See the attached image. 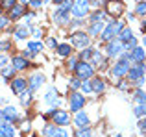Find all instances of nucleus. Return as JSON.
I'll return each instance as SVG.
<instances>
[{"mask_svg":"<svg viewBox=\"0 0 146 137\" xmlns=\"http://www.w3.org/2000/svg\"><path fill=\"white\" fill-rule=\"evenodd\" d=\"M72 2H74V0H70V2H67V4H61V6H57L56 9H54L52 21H54L56 26H68V24H70Z\"/></svg>","mask_w":146,"mask_h":137,"instance_id":"1","label":"nucleus"},{"mask_svg":"<svg viewBox=\"0 0 146 137\" xmlns=\"http://www.w3.org/2000/svg\"><path fill=\"white\" fill-rule=\"evenodd\" d=\"M126 26L124 21H120V19H111L109 22L106 24V28H104V32L100 33V41H104V43H107V41L115 39V37L120 33V30Z\"/></svg>","mask_w":146,"mask_h":137,"instance_id":"2","label":"nucleus"},{"mask_svg":"<svg viewBox=\"0 0 146 137\" xmlns=\"http://www.w3.org/2000/svg\"><path fill=\"white\" fill-rule=\"evenodd\" d=\"M104 9H106L107 17L111 19H120L126 13V4L122 0H106L104 4Z\"/></svg>","mask_w":146,"mask_h":137,"instance_id":"3","label":"nucleus"},{"mask_svg":"<svg viewBox=\"0 0 146 137\" xmlns=\"http://www.w3.org/2000/svg\"><path fill=\"white\" fill-rule=\"evenodd\" d=\"M44 119H52V122L56 126H63V128L70 124V115H68V111H63V109H50L44 115Z\"/></svg>","mask_w":146,"mask_h":137,"instance_id":"4","label":"nucleus"},{"mask_svg":"<svg viewBox=\"0 0 146 137\" xmlns=\"http://www.w3.org/2000/svg\"><path fill=\"white\" fill-rule=\"evenodd\" d=\"M70 45L76 48H85V47H91V35L85 32V30H76V32L70 33Z\"/></svg>","mask_w":146,"mask_h":137,"instance_id":"5","label":"nucleus"},{"mask_svg":"<svg viewBox=\"0 0 146 137\" xmlns=\"http://www.w3.org/2000/svg\"><path fill=\"white\" fill-rule=\"evenodd\" d=\"M144 72H146V65H144V63H131V67H129L128 74H126V78H128L129 85H135L137 80L144 78Z\"/></svg>","mask_w":146,"mask_h":137,"instance_id":"6","label":"nucleus"},{"mask_svg":"<svg viewBox=\"0 0 146 137\" xmlns=\"http://www.w3.org/2000/svg\"><path fill=\"white\" fill-rule=\"evenodd\" d=\"M129 67H131V61H129V59L118 58V61L111 67V76H113V78H124V76L128 74Z\"/></svg>","mask_w":146,"mask_h":137,"instance_id":"7","label":"nucleus"},{"mask_svg":"<svg viewBox=\"0 0 146 137\" xmlns=\"http://www.w3.org/2000/svg\"><path fill=\"white\" fill-rule=\"evenodd\" d=\"M124 52V43H122L118 37L107 41L106 43V54L107 58H120V54Z\"/></svg>","mask_w":146,"mask_h":137,"instance_id":"8","label":"nucleus"},{"mask_svg":"<svg viewBox=\"0 0 146 137\" xmlns=\"http://www.w3.org/2000/svg\"><path fill=\"white\" fill-rule=\"evenodd\" d=\"M91 13V4L89 0H74L72 2V15L78 19H85Z\"/></svg>","mask_w":146,"mask_h":137,"instance_id":"9","label":"nucleus"},{"mask_svg":"<svg viewBox=\"0 0 146 137\" xmlns=\"http://www.w3.org/2000/svg\"><path fill=\"white\" fill-rule=\"evenodd\" d=\"M68 104H70V111L78 113L85 108V94L80 93V91H72L70 96H68Z\"/></svg>","mask_w":146,"mask_h":137,"instance_id":"10","label":"nucleus"},{"mask_svg":"<svg viewBox=\"0 0 146 137\" xmlns=\"http://www.w3.org/2000/svg\"><path fill=\"white\" fill-rule=\"evenodd\" d=\"M74 72H76V76L82 78V80H91L94 76V67L91 65L89 61H78Z\"/></svg>","mask_w":146,"mask_h":137,"instance_id":"11","label":"nucleus"},{"mask_svg":"<svg viewBox=\"0 0 146 137\" xmlns=\"http://www.w3.org/2000/svg\"><path fill=\"white\" fill-rule=\"evenodd\" d=\"M26 11H28V6L17 2L13 7H11V9H7V17H9L11 21H19V19H22L26 15Z\"/></svg>","mask_w":146,"mask_h":137,"instance_id":"12","label":"nucleus"},{"mask_svg":"<svg viewBox=\"0 0 146 137\" xmlns=\"http://www.w3.org/2000/svg\"><path fill=\"white\" fill-rule=\"evenodd\" d=\"M104 28H106V21H93L87 26V33H89L91 37H100V33L104 32Z\"/></svg>","mask_w":146,"mask_h":137,"instance_id":"13","label":"nucleus"},{"mask_svg":"<svg viewBox=\"0 0 146 137\" xmlns=\"http://www.w3.org/2000/svg\"><path fill=\"white\" fill-rule=\"evenodd\" d=\"M30 35H32V30H30L28 24H19V26H15V30H13V37H15V39L22 41V39H26V37H30Z\"/></svg>","mask_w":146,"mask_h":137,"instance_id":"14","label":"nucleus"},{"mask_svg":"<svg viewBox=\"0 0 146 137\" xmlns=\"http://www.w3.org/2000/svg\"><path fill=\"white\" fill-rule=\"evenodd\" d=\"M129 61L131 63H144L146 61V52H144V47H135L129 54Z\"/></svg>","mask_w":146,"mask_h":137,"instance_id":"15","label":"nucleus"},{"mask_svg":"<svg viewBox=\"0 0 146 137\" xmlns=\"http://www.w3.org/2000/svg\"><path fill=\"white\" fill-rule=\"evenodd\" d=\"M2 113H4V120L6 122H17L19 120V111H17V108H13V106H6V108L2 109Z\"/></svg>","mask_w":146,"mask_h":137,"instance_id":"16","label":"nucleus"},{"mask_svg":"<svg viewBox=\"0 0 146 137\" xmlns=\"http://www.w3.org/2000/svg\"><path fill=\"white\" fill-rule=\"evenodd\" d=\"M24 89H28V80L26 78H13L11 80V91H13L15 94L22 93Z\"/></svg>","mask_w":146,"mask_h":137,"instance_id":"17","label":"nucleus"},{"mask_svg":"<svg viewBox=\"0 0 146 137\" xmlns=\"http://www.w3.org/2000/svg\"><path fill=\"white\" fill-rule=\"evenodd\" d=\"M43 83H44V76H43V74H39V72H35V74H33L32 78L28 80V89L35 93V91L39 89Z\"/></svg>","mask_w":146,"mask_h":137,"instance_id":"18","label":"nucleus"},{"mask_svg":"<svg viewBox=\"0 0 146 137\" xmlns=\"http://www.w3.org/2000/svg\"><path fill=\"white\" fill-rule=\"evenodd\" d=\"M11 65L17 68V70H26V68L30 67V61L21 54V56H13V58H11Z\"/></svg>","mask_w":146,"mask_h":137,"instance_id":"19","label":"nucleus"},{"mask_svg":"<svg viewBox=\"0 0 146 137\" xmlns=\"http://www.w3.org/2000/svg\"><path fill=\"white\" fill-rule=\"evenodd\" d=\"M44 102L50 104L52 108H56V106L59 104V98H57V89H56V87H50V89L46 91V94H44Z\"/></svg>","mask_w":146,"mask_h":137,"instance_id":"20","label":"nucleus"},{"mask_svg":"<svg viewBox=\"0 0 146 137\" xmlns=\"http://www.w3.org/2000/svg\"><path fill=\"white\" fill-rule=\"evenodd\" d=\"M91 85H93V93H96V94H100V93H104L106 91V82H104L100 76H93L91 78Z\"/></svg>","mask_w":146,"mask_h":137,"instance_id":"21","label":"nucleus"},{"mask_svg":"<svg viewBox=\"0 0 146 137\" xmlns=\"http://www.w3.org/2000/svg\"><path fill=\"white\" fill-rule=\"evenodd\" d=\"M56 52H57V56H61V58H70L72 56V45H68V43H59L56 47Z\"/></svg>","mask_w":146,"mask_h":137,"instance_id":"22","label":"nucleus"},{"mask_svg":"<svg viewBox=\"0 0 146 137\" xmlns=\"http://www.w3.org/2000/svg\"><path fill=\"white\" fill-rule=\"evenodd\" d=\"M89 22H93V21H107V13H106V9H102V7H96V9H93L89 13Z\"/></svg>","mask_w":146,"mask_h":137,"instance_id":"23","label":"nucleus"},{"mask_svg":"<svg viewBox=\"0 0 146 137\" xmlns=\"http://www.w3.org/2000/svg\"><path fill=\"white\" fill-rule=\"evenodd\" d=\"M74 124L78 128H83V126H89V115L85 111H78L74 117Z\"/></svg>","mask_w":146,"mask_h":137,"instance_id":"24","label":"nucleus"},{"mask_svg":"<svg viewBox=\"0 0 146 137\" xmlns=\"http://www.w3.org/2000/svg\"><path fill=\"white\" fill-rule=\"evenodd\" d=\"M15 128L11 126V122H0V137H13Z\"/></svg>","mask_w":146,"mask_h":137,"instance_id":"25","label":"nucleus"},{"mask_svg":"<svg viewBox=\"0 0 146 137\" xmlns=\"http://www.w3.org/2000/svg\"><path fill=\"white\" fill-rule=\"evenodd\" d=\"M93 54H94V48L93 47H85V48H82V52L78 54V59L80 61H91Z\"/></svg>","mask_w":146,"mask_h":137,"instance_id":"26","label":"nucleus"},{"mask_svg":"<svg viewBox=\"0 0 146 137\" xmlns=\"http://www.w3.org/2000/svg\"><path fill=\"white\" fill-rule=\"evenodd\" d=\"M117 37L122 41V43H128L129 39H133V32H131V28H129V26H124V28L120 30V33H118Z\"/></svg>","mask_w":146,"mask_h":137,"instance_id":"27","label":"nucleus"},{"mask_svg":"<svg viewBox=\"0 0 146 137\" xmlns=\"http://www.w3.org/2000/svg\"><path fill=\"white\" fill-rule=\"evenodd\" d=\"M32 94H33V91H30V89H24L22 93H19V98H21L22 106H28L32 102Z\"/></svg>","mask_w":146,"mask_h":137,"instance_id":"28","label":"nucleus"},{"mask_svg":"<svg viewBox=\"0 0 146 137\" xmlns=\"http://www.w3.org/2000/svg\"><path fill=\"white\" fill-rule=\"evenodd\" d=\"M133 100H135L137 104H146V91H143L141 87H137L135 94H133Z\"/></svg>","mask_w":146,"mask_h":137,"instance_id":"29","label":"nucleus"},{"mask_svg":"<svg viewBox=\"0 0 146 137\" xmlns=\"http://www.w3.org/2000/svg\"><path fill=\"white\" fill-rule=\"evenodd\" d=\"M15 72H17V68H15L13 65H11V67H2V78L4 80H13Z\"/></svg>","mask_w":146,"mask_h":137,"instance_id":"30","label":"nucleus"},{"mask_svg":"<svg viewBox=\"0 0 146 137\" xmlns=\"http://www.w3.org/2000/svg\"><path fill=\"white\" fill-rule=\"evenodd\" d=\"M133 13H135L137 17H146V0H139V2H137Z\"/></svg>","mask_w":146,"mask_h":137,"instance_id":"31","label":"nucleus"},{"mask_svg":"<svg viewBox=\"0 0 146 137\" xmlns=\"http://www.w3.org/2000/svg\"><path fill=\"white\" fill-rule=\"evenodd\" d=\"M74 137H94V135H93L91 126H83V128H78V130H76Z\"/></svg>","mask_w":146,"mask_h":137,"instance_id":"32","label":"nucleus"},{"mask_svg":"<svg viewBox=\"0 0 146 137\" xmlns=\"http://www.w3.org/2000/svg\"><path fill=\"white\" fill-rule=\"evenodd\" d=\"M26 47H28V48H30L32 52H35V54H39V52H41V50L44 48V45L41 43V41H28V45H26Z\"/></svg>","mask_w":146,"mask_h":137,"instance_id":"33","label":"nucleus"},{"mask_svg":"<svg viewBox=\"0 0 146 137\" xmlns=\"http://www.w3.org/2000/svg\"><path fill=\"white\" fill-rule=\"evenodd\" d=\"M133 115H135L137 119H143V117H146V104H137L135 108H133Z\"/></svg>","mask_w":146,"mask_h":137,"instance_id":"34","label":"nucleus"},{"mask_svg":"<svg viewBox=\"0 0 146 137\" xmlns=\"http://www.w3.org/2000/svg\"><path fill=\"white\" fill-rule=\"evenodd\" d=\"M82 82H83V80L78 78V76H76V78H70V80H68V87H70L72 91H80V87H82Z\"/></svg>","mask_w":146,"mask_h":137,"instance_id":"35","label":"nucleus"},{"mask_svg":"<svg viewBox=\"0 0 146 137\" xmlns=\"http://www.w3.org/2000/svg\"><path fill=\"white\" fill-rule=\"evenodd\" d=\"M80 91H82L83 94L93 93V85H91V80H83V82H82V87H80Z\"/></svg>","mask_w":146,"mask_h":137,"instance_id":"36","label":"nucleus"},{"mask_svg":"<svg viewBox=\"0 0 146 137\" xmlns=\"http://www.w3.org/2000/svg\"><path fill=\"white\" fill-rule=\"evenodd\" d=\"M56 124H44L43 126V135L44 137H52L54 135V132H56Z\"/></svg>","mask_w":146,"mask_h":137,"instance_id":"37","label":"nucleus"},{"mask_svg":"<svg viewBox=\"0 0 146 137\" xmlns=\"http://www.w3.org/2000/svg\"><path fill=\"white\" fill-rule=\"evenodd\" d=\"M17 2L19 0H0V7H2L4 11H7V9H11Z\"/></svg>","mask_w":146,"mask_h":137,"instance_id":"38","label":"nucleus"},{"mask_svg":"<svg viewBox=\"0 0 146 137\" xmlns=\"http://www.w3.org/2000/svg\"><path fill=\"white\" fill-rule=\"evenodd\" d=\"M135 47H139V41H137V37H133V39L128 41V43H124V50H128V52H131Z\"/></svg>","mask_w":146,"mask_h":137,"instance_id":"39","label":"nucleus"},{"mask_svg":"<svg viewBox=\"0 0 146 137\" xmlns=\"http://www.w3.org/2000/svg\"><path fill=\"white\" fill-rule=\"evenodd\" d=\"M11 50V39H2L0 41V52H9Z\"/></svg>","mask_w":146,"mask_h":137,"instance_id":"40","label":"nucleus"},{"mask_svg":"<svg viewBox=\"0 0 146 137\" xmlns=\"http://www.w3.org/2000/svg\"><path fill=\"white\" fill-rule=\"evenodd\" d=\"M9 22H11V19L7 17V15H0V32L6 30L7 26H9Z\"/></svg>","mask_w":146,"mask_h":137,"instance_id":"41","label":"nucleus"},{"mask_svg":"<svg viewBox=\"0 0 146 137\" xmlns=\"http://www.w3.org/2000/svg\"><path fill=\"white\" fill-rule=\"evenodd\" d=\"M117 89H120V91H126V89H129V82H128V80H122V78H118V82H117Z\"/></svg>","mask_w":146,"mask_h":137,"instance_id":"42","label":"nucleus"},{"mask_svg":"<svg viewBox=\"0 0 146 137\" xmlns=\"http://www.w3.org/2000/svg\"><path fill=\"white\" fill-rule=\"evenodd\" d=\"M52 137H68V134H67V130H65L63 126H57L56 128V132H54V135Z\"/></svg>","mask_w":146,"mask_h":137,"instance_id":"43","label":"nucleus"},{"mask_svg":"<svg viewBox=\"0 0 146 137\" xmlns=\"http://www.w3.org/2000/svg\"><path fill=\"white\" fill-rule=\"evenodd\" d=\"M137 128H139V132H141L143 135H146V117L139 119V122H137Z\"/></svg>","mask_w":146,"mask_h":137,"instance_id":"44","label":"nucleus"},{"mask_svg":"<svg viewBox=\"0 0 146 137\" xmlns=\"http://www.w3.org/2000/svg\"><path fill=\"white\" fill-rule=\"evenodd\" d=\"M85 22H83V19H78V17H74V19H70V26L72 28H80V26H83Z\"/></svg>","mask_w":146,"mask_h":137,"instance_id":"45","label":"nucleus"},{"mask_svg":"<svg viewBox=\"0 0 146 137\" xmlns=\"http://www.w3.org/2000/svg\"><path fill=\"white\" fill-rule=\"evenodd\" d=\"M30 30H32V35L33 37H39V39L43 37V28H39V26H32Z\"/></svg>","mask_w":146,"mask_h":137,"instance_id":"46","label":"nucleus"},{"mask_svg":"<svg viewBox=\"0 0 146 137\" xmlns=\"http://www.w3.org/2000/svg\"><path fill=\"white\" fill-rule=\"evenodd\" d=\"M78 61H80L78 58H72V56H70V58H68V61H67V67L70 68V70H74L76 65H78Z\"/></svg>","mask_w":146,"mask_h":137,"instance_id":"47","label":"nucleus"},{"mask_svg":"<svg viewBox=\"0 0 146 137\" xmlns=\"http://www.w3.org/2000/svg\"><path fill=\"white\" fill-rule=\"evenodd\" d=\"M44 0H32V2L28 4V7H33V9H39V7H43Z\"/></svg>","mask_w":146,"mask_h":137,"instance_id":"48","label":"nucleus"},{"mask_svg":"<svg viewBox=\"0 0 146 137\" xmlns=\"http://www.w3.org/2000/svg\"><path fill=\"white\" fill-rule=\"evenodd\" d=\"M91 7L93 9H96V7H104V4H106V0H89Z\"/></svg>","mask_w":146,"mask_h":137,"instance_id":"49","label":"nucleus"},{"mask_svg":"<svg viewBox=\"0 0 146 137\" xmlns=\"http://www.w3.org/2000/svg\"><path fill=\"white\" fill-rule=\"evenodd\" d=\"M57 45H59V43H57L54 37H48V39H46V47H48V48H56Z\"/></svg>","mask_w":146,"mask_h":137,"instance_id":"50","label":"nucleus"},{"mask_svg":"<svg viewBox=\"0 0 146 137\" xmlns=\"http://www.w3.org/2000/svg\"><path fill=\"white\" fill-rule=\"evenodd\" d=\"M24 17H26V24H32V21L35 19V13H33V11H30V13L26 11V15H24Z\"/></svg>","mask_w":146,"mask_h":137,"instance_id":"51","label":"nucleus"},{"mask_svg":"<svg viewBox=\"0 0 146 137\" xmlns=\"http://www.w3.org/2000/svg\"><path fill=\"white\" fill-rule=\"evenodd\" d=\"M22 56H24V58L26 59H32V58H35V52H32V50H30V48H28V50H24V52H22Z\"/></svg>","mask_w":146,"mask_h":137,"instance_id":"52","label":"nucleus"},{"mask_svg":"<svg viewBox=\"0 0 146 137\" xmlns=\"http://www.w3.org/2000/svg\"><path fill=\"white\" fill-rule=\"evenodd\" d=\"M6 63H7V58L2 54V52H0V68H2V67H6Z\"/></svg>","mask_w":146,"mask_h":137,"instance_id":"53","label":"nucleus"},{"mask_svg":"<svg viewBox=\"0 0 146 137\" xmlns=\"http://www.w3.org/2000/svg\"><path fill=\"white\" fill-rule=\"evenodd\" d=\"M144 82H146V80H144V78H141V80H137V82H135V87H143V85H144Z\"/></svg>","mask_w":146,"mask_h":137,"instance_id":"54","label":"nucleus"},{"mask_svg":"<svg viewBox=\"0 0 146 137\" xmlns=\"http://www.w3.org/2000/svg\"><path fill=\"white\" fill-rule=\"evenodd\" d=\"M56 6H61V4H67V2H70V0H52Z\"/></svg>","mask_w":146,"mask_h":137,"instance_id":"55","label":"nucleus"},{"mask_svg":"<svg viewBox=\"0 0 146 137\" xmlns=\"http://www.w3.org/2000/svg\"><path fill=\"white\" fill-rule=\"evenodd\" d=\"M141 32H143V33H146V21H143V22H141Z\"/></svg>","mask_w":146,"mask_h":137,"instance_id":"56","label":"nucleus"},{"mask_svg":"<svg viewBox=\"0 0 146 137\" xmlns=\"http://www.w3.org/2000/svg\"><path fill=\"white\" fill-rule=\"evenodd\" d=\"M19 2H21V4H24V6H28V4L32 2V0H19Z\"/></svg>","mask_w":146,"mask_h":137,"instance_id":"57","label":"nucleus"},{"mask_svg":"<svg viewBox=\"0 0 146 137\" xmlns=\"http://www.w3.org/2000/svg\"><path fill=\"white\" fill-rule=\"evenodd\" d=\"M0 122H6V120H4V113H2V109H0Z\"/></svg>","mask_w":146,"mask_h":137,"instance_id":"58","label":"nucleus"},{"mask_svg":"<svg viewBox=\"0 0 146 137\" xmlns=\"http://www.w3.org/2000/svg\"><path fill=\"white\" fill-rule=\"evenodd\" d=\"M143 45H144V48H146V35L143 37Z\"/></svg>","mask_w":146,"mask_h":137,"instance_id":"59","label":"nucleus"},{"mask_svg":"<svg viewBox=\"0 0 146 137\" xmlns=\"http://www.w3.org/2000/svg\"><path fill=\"white\" fill-rule=\"evenodd\" d=\"M115 137H122V135H120V134H117V135H115Z\"/></svg>","mask_w":146,"mask_h":137,"instance_id":"60","label":"nucleus"},{"mask_svg":"<svg viewBox=\"0 0 146 137\" xmlns=\"http://www.w3.org/2000/svg\"><path fill=\"white\" fill-rule=\"evenodd\" d=\"M143 137H146V135H143Z\"/></svg>","mask_w":146,"mask_h":137,"instance_id":"61","label":"nucleus"}]
</instances>
